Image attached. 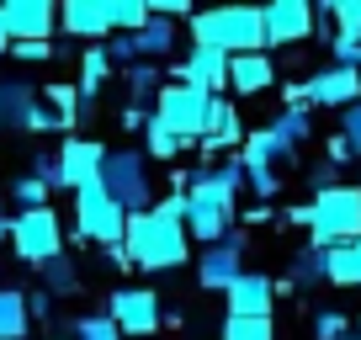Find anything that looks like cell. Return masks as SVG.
Masks as SVG:
<instances>
[{"mask_svg":"<svg viewBox=\"0 0 361 340\" xmlns=\"http://www.w3.org/2000/svg\"><path fill=\"white\" fill-rule=\"evenodd\" d=\"M192 43L197 48H224L234 54H266V16L260 6H218V11H197L192 22Z\"/></svg>","mask_w":361,"mask_h":340,"instance_id":"6da1fadb","label":"cell"},{"mask_svg":"<svg viewBox=\"0 0 361 340\" xmlns=\"http://www.w3.org/2000/svg\"><path fill=\"white\" fill-rule=\"evenodd\" d=\"M234 197L213 181V165L192 170V186H186V234L202 239V245H224L234 234Z\"/></svg>","mask_w":361,"mask_h":340,"instance_id":"7a4b0ae2","label":"cell"},{"mask_svg":"<svg viewBox=\"0 0 361 340\" xmlns=\"http://www.w3.org/2000/svg\"><path fill=\"white\" fill-rule=\"evenodd\" d=\"M128 261L144 266V272H170V266L186 261V224H165L154 213L128 218Z\"/></svg>","mask_w":361,"mask_h":340,"instance_id":"3957f363","label":"cell"},{"mask_svg":"<svg viewBox=\"0 0 361 340\" xmlns=\"http://www.w3.org/2000/svg\"><path fill=\"white\" fill-rule=\"evenodd\" d=\"M314 245H345V239H361V186H329V192H314Z\"/></svg>","mask_w":361,"mask_h":340,"instance_id":"277c9868","label":"cell"},{"mask_svg":"<svg viewBox=\"0 0 361 340\" xmlns=\"http://www.w3.org/2000/svg\"><path fill=\"white\" fill-rule=\"evenodd\" d=\"M75 229H80V239H90V245L117 250L128 239V213L112 202V192H106L102 181H90V186L75 192Z\"/></svg>","mask_w":361,"mask_h":340,"instance_id":"5b68a950","label":"cell"},{"mask_svg":"<svg viewBox=\"0 0 361 340\" xmlns=\"http://www.w3.org/2000/svg\"><path fill=\"white\" fill-rule=\"evenodd\" d=\"M213 102L218 96H207V91H197V85H159V96H154V117L170 128V133H180L186 144L192 138H207V117H213Z\"/></svg>","mask_w":361,"mask_h":340,"instance_id":"8992f818","label":"cell"},{"mask_svg":"<svg viewBox=\"0 0 361 340\" xmlns=\"http://www.w3.org/2000/svg\"><path fill=\"white\" fill-rule=\"evenodd\" d=\"M102 186L112 192V202L123 207L128 218H138V213H149V165H144V154L138 149H112L106 154V165H102Z\"/></svg>","mask_w":361,"mask_h":340,"instance_id":"52a82bcc","label":"cell"},{"mask_svg":"<svg viewBox=\"0 0 361 340\" xmlns=\"http://www.w3.org/2000/svg\"><path fill=\"white\" fill-rule=\"evenodd\" d=\"M11 250H16V261H27V266H48L54 255H64V229H59V213H54V207L16 213Z\"/></svg>","mask_w":361,"mask_h":340,"instance_id":"ba28073f","label":"cell"},{"mask_svg":"<svg viewBox=\"0 0 361 340\" xmlns=\"http://www.w3.org/2000/svg\"><path fill=\"white\" fill-rule=\"evenodd\" d=\"M260 16H266V48H293L319 32V11L308 0H271L260 6Z\"/></svg>","mask_w":361,"mask_h":340,"instance_id":"9c48e42d","label":"cell"},{"mask_svg":"<svg viewBox=\"0 0 361 340\" xmlns=\"http://www.w3.org/2000/svg\"><path fill=\"white\" fill-rule=\"evenodd\" d=\"M106 314H112V324L123 329V335H154V329L165 324L159 293H149V287H117Z\"/></svg>","mask_w":361,"mask_h":340,"instance_id":"30bf717a","label":"cell"},{"mask_svg":"<svg viewBox=\"0 0 361 340\" xmlns=\"http://www.w3.org/2000/svg\"><path fill=\"white\" fill-rule=\"evenodd\" d=\"M245 277V234H228L224 245H207L202 255H197V282L207 287V293H228V287Z\"/></svg>","mask_w":361,"mask_h":340,"instance_id":"8fae6325","label":"cell"},{"mask_svg":"<svg viewBox=\"0 0 361 340\" xmlns=\"http://www.w3.org/2000/svg\"><path fill=\"white\" fill-rule=\"evenodd\" d=\"M106 154H112V149H102L96 138H80V133H69L64 144H59V186L80 192V186L102 181V165H106Z\"/></svg>","mask_w":361,"mask_h":340,"instance_id":"7c38bea8","label":"cell"},{"mask_svg":"<svg viewBox=\"0 0 361 340\" xmlns=\"http://www.w3.org/2000/svg\"><path fill=\"white\" fill-rule=\"evenodd\" d=\"M176 80L180 85H197L207 96H224L228 91V54L224 48H186V59L176 64Z\"/></svg>","mask_w":361,"mask_h":340,"instance_id":"4fadbf2b","label":"cell"},{"mask_svg":"<svg viewBox=\"0 0 361 340\" xmlns=\"http://www.w3.org/2000/svg\"><path fill=\"white\" fill-rule=\"evenodd\" d=\"M0 16H6L11 43H48V37H54V22H59L48 0H6Z\"/></svg>","mask_w":361,"mask_h":340,"instance_id":"5bb4252c","label":"cell"},{"mask_svg":"<svg viewBox=\"0 0 361 340\" xmlns=\"http://www.w3.org/2000/svg\"><path fill=\"white\" fill-rule=\"evenodd\" d=\"M308 96H314V107H340V112H350V107L361 102V69H345V64L319 69V75H308Z\"/></svg>","mask_w":361,"mask_h":340,"instance_id":"9a60e30c","label":"cell"},{"mask_svg":"<svg viewBox=\"0 0 361 340\" xmlns=\"http://www.w3.org/2000/svg\"><path fill=\"white\" fill-rule=\"evenodd\" d=\"M224 298H228V314H234V319H271L276 287H271V277H266V272H245Z\"/></svg>","mask_w":361,"mask_h":340,"instance_id":"2e32d148","label":"cell"},{"mask_svg":"<svg viewBox=\"0 0 361 340\" xmlns=\"http://www.w3.org/2000/svg\"><path fill=\"white\" fill-rule=\"evenodd\" d=\"M59 27H64L69 37H85L90 48L106 43V37H112V22H106V0H64Z\"/></svg>","mask_w":361,"mask_h":340,"instance_id":"e0dca14e","label":"cell"},{"mask_svg":"<svg viewBox=\"0 0 361 340\" xmlns=\"http://www.w3.org/2000/svg\"><path fill=\"white\" fill-rule=\"evenodd\" d=\"M228 85H234L239 96H260L276 85V64H271V54H234L228 59Z\"/></svg>","mask_w":361,"mask_h":340,"instance_id":"ac0fdd59","label":"cell"},{"mask_svg":"<svg viewBox=\"0 0 361 340\" xmlns=\"http://www.w3.org/2000/svg\"><path fill=\"white\" fill-rule=\"evenodd\" d=\"M128 43H133L138 64H159V59H170V48H176V22H165V16L149 11V27H144V32H133Z\"/></svg>","mask_w":361,"mask_h":340,"instance_id":"d6986e66","label":"cell"},{"mask_svg":"<svg viewBox=\"0 0 361 340\" xmlns=\"http://www.w3.org/2000/svg\"><path fill=\"white\" fill-rule=\"evenodd\" d=\"M245 138V123H239V107L228 102V96H218L213 102V117H207V154H218V149H228V144H239Z\"/></svg>","mask_w":361,"mask_h":340,"instance_id":"ffe728a7","label":"cell"},{"mask_svg":"<svg viewBox=\"0 0 361 340\" xmlns=\"http://www.w3.org/2000/svg\"><path fill=\"white\" fill-rule=\"evenodd\" d=\"M324 282L361 287V239H345V245H329L324 250Z\"/></svg>","mask_w":361,"mask_h":340,"instance_id":"44dd1931","label":"cell"},{"mask_svg":"<svg viewBox=\"0 0 361 340\" xmlns=\"http://www.w3.org/2000/svg\"><path fill=\"white\" fill-rule=\"evenodd\" d=\"M32 329V308H27L22 287H0V340H27Z\"/></svg>","mask_w":361,"mask_h":340,"instance_id":"7402d4cb","label":"cell"},{"mask_svg":"<svg viewBox=\"0 0 361 340\" xmlns=\"http://www.w3.org/2000/svg\"><path fill=\"white\" fill-rule=\"evenodd\" d=\"M266 128L276 133V144H282V149H298L308 133H314V107H282Z\"/></svg>","mask_w":361,"mask_h":340,"instance_id":"603a6c76","label":"cell"},{"mask_svg":"<svg viewBox=\"0 0 361 340\" xmlns=\"http://www.w3.org/2000/svg\"><path fill=\"white\" fill-rule=\"evenodd\" d=\"M106 75H112V54H106L102 43L85 48V54H80V80H75V85H80V102H90V96L102 91V80H106Z\"/></svg>","mask_w":361,"mask_h":340,"instance_id":"cb8c5ba5","label":"cell"},{"mask_svg":"<svg viewBox=\"0 0 361 340\" xmlns=\"http://www.w3.org/2000/svg\"><path fill=\"white\" fill-rule=\"evenodd\" d=\"M32 102H37L32 85H0V133H6V128H16V123H27Z\"/></svg>","mask_w":361,"mask_h":340,"instance_id":"d4e9b609","label":"cell"},{"mask_svg":"<svg viewBox=\"0 0 361 340\" xmlns=\"http://www.w3.org/2000/svg\"><path fill=\"white\" fill-rule=\"evenodd\" d=\"M106 22H112L117 37H133L149 27V6H138V0H106Z\"/></svg>","mask_w":361,"mask_h":340,"instance_id":"484cf974","label":"cell"},{"mask_svg":"<svg viewBox=\"0 0 361 340\" xmlns=\"http://www.w3.org/2000/svg\"><path fill=\"white\" fill-rule=\"evenodd\" d=\"M239 170H245V186L260 197V202H271L276 197V170H271V159H260V154H239Z\"/></svg>","mask_w":361,"mask_h":340,"instance_id":"4316f807","label":"cell"},{"mask_svg":"<svg viewBox=\"0 0 361 340\" xmlns=\"http://www.w3.org/2000/svg\"><path fill=\"white\" fill-rule=\"evenodd\" d=\"M43 102L54 107L59 128H80V85H43Z\"/></svg>","mask_w":361,"mask_h":340,"instance_id":"83f0119b","label":"cell"},{"mask_svg":"<svg viewBox=\"0 0 361 340\" xmlns=\"http://www.w3.org/2000/svg\"><path fill=\"white\" fill-rule=\"evenodd\" d=\"M144 144H149V154H154V159H176L180 149H186V138L170 133L159 117H149V123H144Z\"/></svg>","mask_w":361,"mask_h":340,"instance_id":"f1b7e54d","label":"cell"},{"mask_svg":"<svg viewBox=\"0 0 361 340\" xmlns=\"http://www.w3.org/2000/svg\"><path fill=\"white\" fill-rule=\"evenodd\" d=\"M48 192H54V186H48V181H37V176H16L11 202L22 207V213H32V207H48Z\"/></svg>","mask_w":361,"mask_h":340,"instance_id":"f546056e","label":"cell"},{"mask_svg":"<svg viewBox=\"0 0 361 340\" xmlns=\"http://www.w3.org/2000/svg\"><path fill=\"white\" fill-rule=\"evenodd\" d=\"M224 340H276V324L271 319H224Z\"/></svg>","mask_w":361,"mask_h":340,"instance_id":"4dcf8cb0","label":"cell"},{"mask_svg":"<svg viewBox=\"0 0 361 340\" xmlns=\"http://www.w3.org/2000/svg\"><path fill=\"white\" fill-rule=\"evenodd\" d=\"M293 282H324V250H319L314 239L293 255Z\"/></svg>","mask_w":361,"mask_h":340,"instance_id":"1f68e13d","label":"cell"},{"mask_svg":"<svg viewBox=\"0 0 361 340\" xmlns=\"http://www.w3.org/2000/svg\"><path fill=\"white\" fill-rule=\"evenodd\" d=\"M43 272V282H48V293H75L80 287V277H75V261L69 255H54L48 266H37Z\"/></svg>","mask_w":361,"mask_h":340,"instance_id":"d6a6232c","label":"cell"},{"mask_svg":"<svg viewBox=\"0 0 361 340\" xmlns=\"http://www.w3.org/2000/svg\"><path fill=\"white\" fill-rule=\"evenodd\" d=\"M75 340H123V329L112 324V314H80L75 319Z\"/></svg>","mask_w":361,"mask_h":340,"instance_id":"836d02e7","label":"cell"},{"mask_svg":"<svg viewBox=\"0 0 361 340\" xmlns=\"http://www.w3.org/2000/svg\"><path fill=\"white\" fill-rule=\"evenodd\" d=\"M350 335V319L340 308H319L314 314V340H345Z\"/></svg>","mask_w":361,"mask_h":340,"instance_id":"e575fe53","label":"cell"},{"mask_svg":"<svg viewBox=\"0 0 361 340\" xmlns=\"http://www.w3.org/2000/svg\"><path fill=\"white\" fill-rule=\"evenodd\" d=\"M128 91H133V102L159 96V64H133L128 69Z\"/></svg>","mask_w":361,"mask_h":340,"instance_id":"d590c367","label":"cell"},{"mask_svg":"<svg viewBox=\"0 0 361 340\" xmlns=\"http://www.w3.org/2000/svg\"><path fill=\"white\" fill-rule=\"evenodd\" d=\"M329 16H335V27L345 37H361V0H335L329 6Z\"/></svg>","mask_w":361,"mask_h":340,"instance_id":"8d00e7d4","label":"cell"},{"mask_svg":"<svg viewBox=\"0 0 361 340\" xmlns=\"http://www.w3.org/2000/svg\"><path fill=\"white\" fill-rule=\"evenodd\" d=\"M329 54H335V64H345V69H361V37L329 32Z\"/></svg>","mask_w":361,"mask_h":340,"instance_id":"74e56055","label":"cell"},{"mask_svg":"<svg viewBox=\"0 0 361 340\" xmlns=\"http://www.w3.org/2000/svg\"><path fill=\"white\" fill-rule=\"evenodd\" d=\"M27 133H54V128H59V117H54V107H48L43 102V96H37V102H32V112H27Z\"/></svg>","mask_w":361,"mask_h":340,"instance_id":"f35d334b","label":"cell"},{"mask_svg":"<svg viewBox=\"0 0 361 340\" xmlns=\"http://www.w3.org/2000/svg\"><path fill=\"white\" fill-rule=\"evenodd\" d=\"M340 138L350 144V154L361 159V102L350 107V112H340Z\"/></svg>","mask_w":361,"mask_h":340,"instance_id":"ab89813d","label":"cell"},{"mask_svg":"<svg viewBox=\"0 0 361 340\" xmlns=\"http://www.w3.org/2000/svg\"><path fill=\"white\" fill-rule=\"evenodd\" d=\"M149 213H154V218H165V224H186V192H170L165 202H154Z\"/></svg>","mask_w":361,"mask_h":340,"instance_id":"60d3db41","label":"cell"},{"mask_svg":"<svg viewBox=\"0 0 361 340\" xmlns=\"http://www.w3.org/2000/svg\"><path fill=\"white\" fill-rule=\"evenodd\" d=\"M149 11H154V16H165V22H180V16H186V22H192V6H186V0H154V6H149Z\"/></svg>","mask_w":361,"mask_h":340,"instance_id":"b9f144b4","label":"cell"},{"mask_svg":"<svg viewBox=\"0 0 361 340\" xmlns=\"http://www.w3.org/2000/svg\"><path fill=\"white\" fill-rule=\"evenodd\" d=\"M32 176H37V181H48V186H59V154H37L32 159Z\"/></svg>","mask_w":361,"mask_h":340,"instance_id":"7bdbcfd3","label":"cell"},{"mask_svg":"<svg viewBox=\"0 0 361 340\" xmlns=\"http://www.w3.org/2000/svg\"><path fill=\"white\" fill-rule=\"evenodd\" d=\"M16 59H27V64H43V59H54V43H11Z\"/></svg>","mask_w":361,"mask_h":340,"instance_id":"ee69618b","label":"cell"},{"mask_svg":"<svg viewBox=\"0 0 361 340\" xmlns=\"http://www.w3.org/2000/svg\"><path fill=\"white\" fill-rule=\"evenodd\" d=\"M27 308H32V319H43L54 308V293H27Z\"/></svg>","mask_w":361,"mask_h":340,"instance_id":"f6af8a7d","label":"cell"},{"mask_svg":"<svg viewBox=\"0 0 361 340\" xmlns=\"http://www.w3.org/2000/svg\"><path fill=\"white\" fill-rule=\"evenodd\" d=\"M239 218H245V224H266V218H271V202H255L250 213H239Z\"/></svg>","mask_w":361,"mask_h":340,"instance_id":"bcb514c9","label":"cell"},{"mask_svg":"<svg viewBox=\"0 0 361 340\" xmlns=\"http://www.w3.org/2000/svg\"><path fill=\"white\" fill-rule=\"evenodd\" d=\"M144 123H149V117L138 112V107H128V112H123V128H144Z\"/></svg>","mask_w":361,"mask_h":340,"instance_id":"7dc6e473","label":"cell"},{"mask_svg":"<svg viewBox=\"0 0 361 340\" xmlns=\"http://www.w3.org/2000/svg\"><path fill=\"white\" fill-rule=\"evenodd\" d=\"M11 229H16V213H6V207H0V239H11Z\"/></svg>","mask_w":361,"mask_h":340,"instance_id":"c3c4849f","label":"cell"},{"mask_svg":"<svg viewBox=\"0 0 361 340\" xmlns=\"http://www.w3.org/2000/svg\"><path fill=\"white\" fill-rule=\"evenodd\" d=\"M0 48H11V32H6V16H0Z\"/></svg>","mask_w":361,"mask_h":340,"instance_id":"681fc988","label":"cell"},{"mask_svg":"<svg viewBox=\"0 0 361 340\" xmlns=\"http://www.w3.org/2000/svg\"><path fill=\"white\" fill-rule=\"evenodd\" d=\"M356 335H361V319H356Z\"/></svg>","mask_w":361,"mask_h":340,"instance_id":"f907efd6","label":"cell"}]
</instances>
